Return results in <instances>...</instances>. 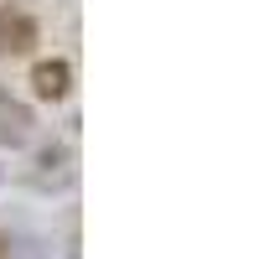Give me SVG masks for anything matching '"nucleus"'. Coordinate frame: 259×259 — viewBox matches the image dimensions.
<instances>
[{"label": "nucleus", "mask_w": 259, "mask_h": 259, "mask_svg": "<svg viewBox=\"0 0 259 259\" xmlns=\"http://www.w3.org/2000/svg\"><path fill=\"white\" fill-rule=\"evenodd\" d=\"M36 36H41V26L31 21V11H21V6H0V52H6V57L31 52Z\"/></svg>", "instance_id": "f257e3e1"}, {"label": "nucleus", "mask_w": 259, "mask_h": 259, "mask_svg": "<svg viewBox=\"0 0 259 259\" xmlns=\"http://www.w3.org/2000/svg\"><path fill=\"white\" fill-rule=\"evenodd\" d=\"M68 89H73V62L68 57H41L31 68V94L36 99L57 104V99H68Z\"/></svg>", "instance_id": "f03ea898"}]
</instances>
